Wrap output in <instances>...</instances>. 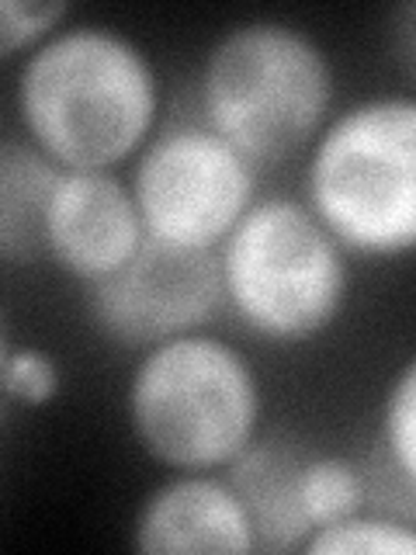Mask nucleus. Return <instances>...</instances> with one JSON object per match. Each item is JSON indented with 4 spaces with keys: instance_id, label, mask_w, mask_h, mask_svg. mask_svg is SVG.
Wrapping results in <instances>:
<instances>
[{
    "instance_id": "obj_7",
    "label": "nucleus",
    "mask_w": 416,
    "mask_h": 555,
    "mask_svg": "<svg viewBox=\"0 0 416 555\" xmlns=\"http://www.w3.org/2000/svg\"><path fill=\"white\" fill-rule=\"evenodd\" d=\"M222 312L216 254L173 250L146 240L126 264L87 288V320L118 351H150L156 344L205 330Z\"/></svg>"
},
{
    "instance_id": "obj_11",
    "label": "nucleus",
    "mask_w": 416,
    "mask_h": 555,
    "mask_svg": "<svg viewBox=\"0 0 416 555\" xmlns=\"http://www.w3.org/2000/svg\"><path fill=\"white\" fill-rule=\"evenodd\" d=\"M60 170L25 139L0 150V264L25 268L46 260V212Z\"/></svg>"
},
{
    "instance_id": "obj_14",
    "label": "nucleus",
    "mask_w": 416,
    "mask_h": 555,
    "mask_svg": "<svg viewBox=\"0 0 416 555\" xmlns=\"http://www.w3.org/2000/svg\"><path fill=\"white\" fill-rule=\"evenodd\" d=\"M375 455L416 482V364L403 361L378 410Z\"/></svg>"
},
{
    "instance_id": "obj_4",
    "label": "nucleus",
    "mask_w": 416,
    "mask_h": 555,
    "mask_svg": "<svg viewBox=\"0 0 416 555\" xmlns=\"http://www.w3.org/2000/svg\"><path fill=\"white\" fill-rule=\"evenodd\" d=\"M264 406L250 354L208 330L139 351L126 382L132 438L167 473H222L264 430Z\"/></svg>"
},
{
    "instance_id": "obj_15",
    "label": "nucleus",
    "mask_w": 416,
    "mask_h": 555,
    "mask_svg": "<svg viewBox=\"0 0 416 555\" xmlns=\"http://www.w3.org/2000/svg\"><path fill=\"white\" fill-rule=\"evenodd\" d=\"M63 389V364L46 347H4L0 351V392L17 406H46Z\"/></svg>"
},
{
    "instance_id": "obj_6",
    "label": "nucleus",
    "mask_w": 416,
    "mask_h": 555,
    "mask_svg": "<svg viewBox=\"0 0 416 555\" xmlns=\"http://www.w3.org/2000/svg\"><path fill=\"white\" fill-rule=\"evenodd\" d=\"M126 181L146 240L173 250L216 254L260 198V167L198 115L164 118Z\"/></svg>"
},
{
    "instance_id": "obj_8",
    "label": "nucleus",
    "mask_w": 416,
    "mask_h": 555,
    "mask_svg": "<svg viewBox=\"0 0 416 555\" xmlns=\"http://www.w3.org/2000/svg\"><path fill=\"white\" fill-rule=\"evenodd\" d=\"M143 243L146 230L118 170H60L46 212V260L91 288Z\"/></svg>"
},
{
    "instance_id": "obj_13",
    "label": "nucleus",
    "mask_w": 416,
    "mask_h": 555,
    "mask_svg": "<svg viewBox=\"0 0 416 555\" xmlns=\"http://www.w3.org/2000/svg\"><path fill=\"white\" fill-rule=\"evenodd\" d=\"M299 552L309 555H413L416 520L361 507L312 531Z\"/></svg>"
},
{
    "instance_id": "obj_3",
    "label": "nucleus",
    "mask_w": 416,
    "mask_h": 555,
    "mask_svg": "<svg viewBox=\"0 0 416 555\" xmlns=\"http://www.w3.org/2000/svg\"><path fill=\"white\" fill-rule=\"evenodd\" d=\"M299 198L351 257H410L416 243V98L378 91L329 115L306 150Z\"/></svg>"
},
{
    "instance_id": "obj_12",
    "label": "nucleus",
    "mask_w": 416,
    "mask_h": 555,
    "mask_svg": "<svg viewBox=\"0 0 416 555\" xmlns=\"http://www.w3.org/2000/svg\"><path fill=\"white\" fill-rule=\"evenodd\" d=\"M299 493L312 534L316 528L334 525V520L364 507V468L351 455L309 444L299 473Z\"/></svg>"
},
{
    "instance_id": "obj_5",
    "label": "nucleus",
    "mask_w": 416,
    "mask_h": 555,
    "mask_svg": "<svg viewBox=\"0 0 416 555\" xmlns=\"http://www.w3.org/2000/svg\"><path fill=\"white\" fill-rule=\"evenodd\" d=\"M351 260L299 195H260L216 250L222 312L260 344H312L347 312Z\"/></svg>"
},
{
    "instance_id": "obj_9",
    "label": "nucleus",
    "mask_w": 416,
    "mask_h": 555,
    "mask_svg": "<svg viewBox=\"0 0 416 555\" xmlns=\"http://www.w3.org/2000/svg\"><path fill=\"white\" fill-rule=\"evenodd\" d=\"M132 548L146 555H253L257 538L225 473H170L139 500Z\"/></svg>"
},
{
    "instance_id": "obj_2",
    "label": "nucleus",
    "mask_w": 416,
    "mask_h": 555,
    "mask_svg": "<svg viewBox=\"0 0 416 555\" xmlns=\"http://www.w3.org/2000/svg\"><path fill=\"white\" fill-rule=\"evenodd\" d=\"M337 112V66L306 25L247 17L198 66V118L260 170L288 164Z\"/></svg>"
},
{
    "instance_id": "obj_10",
    "label": "nucleus",
    "mask_w": 416,
    "mask_h": 555,
    "mask_svg": "<svg viewBox=\"0 0 416 555\" xmlns=\"http://www.w3.org/2000/svg\"><path fill=\"white\" fill-rule=\"evenodd\" d=\"M309 444L291 434L260 430L250 448L222 468L250 517L257 552H299L309 538L299 473Z\"/></svg>"
},
{
    "instance_id": "obj_17",
    "label": "nucleus",
    "mask_w": 416,
    "mask_h": 555,
    "mask_svg": "<svg viewBox=\"0 0 416 555\" xmlns=\"http://www.w3.org/2000/svg\"><path fill=\"white\" fill-rule=\"evenodd\" d=\"M8 406H11V403H8V399H4V392H0V413H4Z\"/></svg>"
},
{
    "instance_id": "obj_18",
    "label": "nucleus",
    "mask_w": 416,
    "mask_h": 555,
    "mask_svg": "<svg viewBox=\"0 0 416 555\" xmlns=\"http://www.w3.org/2000/svg\"><path fill=\"white\" fill-rule=\"evenodd\" d=\"M4 347H8V344H4V334H0V351H4Z\"/></svg>"
},
{
    "instance_id": "obj_16",
    "label": "nucleus",
    "mask_w": 416,
    "mask_h": 555,
    "mask_svg": "<svg viewBox=\"0 0 416 555\" xmlns=\"http://www.w3.org/2000/svg\"><path fill=\"white\" fill-rule=\"evenodd\" d=\"M69 14L63 0H0V63L25 60Z\"/></svg>"
},
{
    "instance_id": "obj_1",
    "label": "nucleus",
    "mask_w": 416,
    "mask_h": 555,
    "mask_svg": "<svg viewBox=\"0 0 416 555\" xmlns=\"http://www.w3.org/2000/svg\"><path fill=\"white\" fill-rule=\"evenodd\" d=\"M167 83L153 52L108 22L69 14L17 63L22 139L63 170H118L164 126Z\"/></svg>"
},
{
    "instance_id": "obj_19",
    "label": "nucleus",
    "mask_w": 416,
    "mask_h": 555,
    "mask_svg": "<svg viewBox=\"0 0 416 555\" xmlns=\"http://www.w3.org/2000/svg\"><path fill=\"white\" fill-rule=\"evenodd\" d=\"M0 150H4V139H0Z\"/></svg>"
}]
</instances>
